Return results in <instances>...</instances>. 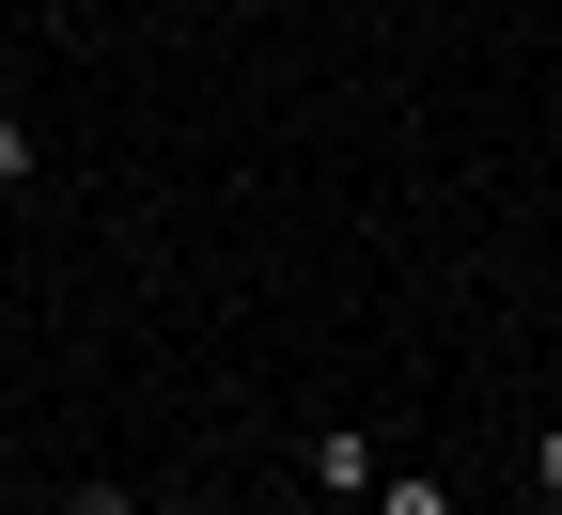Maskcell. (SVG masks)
I'll return each instance as SVG.
<instances>
[{"label":"cell","mask_w":562,"mask_h":515,"mask_svg":"<svg viewBox=\"0 0 562 515\" xmlns=\"http://www.w3.org/2000/svg\"><path fill=\"white\" fill-rule=\"evenodd\" d=\"M375 515H453V484H438V469H391V484H375Z\"/></svg>","instance_id":"2"},{"label":"cell","mask_w":562,"mask_h":515,"mask_svg":"<svg viewBox=\"0 0 562 515\" xmlns=\"http://www.w3.org/2000/svg\"><path fill=\"white\" fill-rule=\"evenodd\" d=\"M32 172H47V141H32V125H16V110H0V203H16V188H32Z\"/></svg>","instance_id":"3"},{"label":"cell","mask_w":562,"mask_h":515,"mask_svg":"<svg viewBox=\"0 0 562 515\" xmlns=\"http://www.w3.org/2000/svg\"><path fill=\"white\" fill-rule=\"evenodd\" d=\"M313 484H328V500H375V484H391V454H375L360 422H328V437H313Z\"/></svg>","instance_id":"1"},{"label":"cell","mask_w":562,"mask_h":515,"mask_svg":"<svg viewBox=\"0 0 562 515\" xmlns=\"http://www.w3.org/2000/svg\"><path fill=\"white\" fill-rule=\"evenodd\" d=\"M531 484H547V515H562V422H547V437H531Z\"/></svg>","instance_id":"4"}]
</instances>
